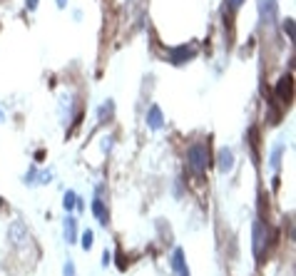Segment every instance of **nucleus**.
<instances>
[{"label": "nucleus", "mask_w": 296, "mask_h": 276, "mask_svg": "<svg viewBox=\"0 0 296 276\" xmlns=\"http://www.w3.org/2000/svg\"><path fill=\"white\" fill-rule=\"evenodd\" d=\"M187 167L194 174H204L209 167V142H194L187 149Z\"/></svg>", "instance_id": "2"}, {"label": "nucleus", "mask_w": 296, "mask_h": 276, "mask_svg": "<svg viewBox=\"0 0 296 276\" xmlns=\"http://www.w3.org/2000/svg\"><path fill=\"white\" fill-rule=\"evenodd\" d=\"M172 269H174V276H189V266L184 261V251L182 249L172 251Z\"/></svg>", "instance_id": "4"}, {"label": "nucleus", "mask_w": 296, "mask_h": 276, "mask_svg": "<svg viewBox=\"0 0 296 276\" xmlns=\"http://www.w3.org/2000/svg\"><path fill=\"white\" fill-rule=\"evenodd\" d=\"M92 214L97 216V221H100L102 226H107V221H110V214H107V207H105V202H102L100 197L92 202Z\"/></svg>", "instance_id": "8"}, {"label": "nucleus", "mask_w": 296, "mask_h": 276, "mask_svg": "<svg viewBox=\"0 0 296 276\" xmlns=\"http://www.w3.org/2000/svg\"><path fill=\"white\" fill-rule=\"evenodd\" d=\"M279 162H281V147H276L274 154H271V169H274V172L279 169Z\"/></svg>", "instance_id": "15"}, {"label": "nucleus", "mask_w": 296, "mask_h": 276, "mask_svg": "<svg viewBox=\"0 0 296 276\" xmlns=\"http://www.w3.org/2000/svg\"><path fill=\"white\" fill-rule=\"evenodd\" d=\"M65 239H68V244H75V241H77V226H75L73 216L65 219Z\"/></svg>", "instance_id": "11"}, {"label": "nucleus", "mask_w": 296, "mask_h": 276, "mask_svg": "<svg viewBox=\"0 0 296 276\" xmlns=\"http://www.w3.org/2000/svg\"><path fill=\"white\" fill-rule=\"evenodd\" d=\"M276 97H279L281 102L291 100V75H284V77L279 80V85H276Z\"/></svg>", "instance_id": "7"}, {"label": "nucleus", "mask_w": 296, "mask_h": 276, "mask_svg": "<svg viewBox=\"0 0 296 276\" xmlns=\"http://www.w3.org/2000/svg\"><path fill=\"white\" fill-rule=\"evenodd\" d=\"M112 110H115V102H112V100H107V102L100 107V120H102V122H105V120H110V117H112Z\"/></svg>", "instance_id": "13"}, {"label": "nucleus", "mask_w": 296, "mask_h": 276, "mask_svg": "<svg viewBox=\"0 0 296 276\" xmlns=\"http://www.w3.org/2000/svg\"><path fill=\"white\" fill-rule=\"evenodd\" d=\"M25 239H28V234H25V226H23L20 221H15V224L10 226V241L20 244V241H25Z\"/></svg>", "instance_id": "10"}, {"label": "nucleus", "mask_w": 296, "mask_h": 276, "mask_svg": "<svg viewBox=\"0 0 296 276\" xmlns=\"http://www.w3.org/2000/svg\"><path fill=\"white\" fill-rule=\"evenodd\" d=\"M0 207H3V199H0Z\"/></svg>", "instance_id": "21"}, {"label": "nucleus", "mask_w": 296, "mask_h": 276, "mask_svg": "<svg viewBox=\"0 0 296 276\" xmlns=\"http://www.w3.org/2000/svg\"><path fill=\"white\" fill-rule=\"evenodd\" d=\"M259 13L264 23H274L276 18V0H259Z\"/></svg>", "instance_id": "5"}, {"label": "nucleus", "mask_w": 296, "mask_h": 276, "mask_svg": "<svg viewBox=\"0 0 296 276\" xmlns=\"http://www.w3.org/2000/svg\"><path fill=\"white\" fill-rule=\"evenodd\" d=\"M284 30H286V35H289V38L294 35V20H291V18H286V20H284Z\"/></svg>", "instance_id": "17"}, {"label": "nucleus", "mask_w": 296, "mask_h": 276, "mask_svg": "<svg viewBox=\"0 0 296 276\" xmlns=\"http://www.w3.org/2000/svg\"><path fill=\"white\" fill-rule=\"evenodd\" d=\"M241 3H244V0H224V10L234 13V10H239V8H241Z\"/></svg>", "instance_id": "16"}, {"label": "nucleus", "mask_w": 296, "mask_h": 276, "mask_svg": "<svg viewBox=\"0 0 296 276\" xmlns=\"http://www.w3.org/2000/svg\"><path fill=\"white\" fill-rule=\"evenodd\" d=\"M194 55H197V48H194V45H179V48L167 50V58H169L172 65H184V63H189Z\"/></svg>", "instance_id": "3"}, {"label": "nucleus", "mask_w": 296, "mask_h": 276, "mask_svg": "<svg viewBox=\"0 0 296 276\" xmlns=\"http://www.w3.org/2000/svg\"><path fill=\"white\" fill-rule=\"evenodd\" d=\"M269 241H271V229H269V224H266L264 219H256V221L251 224V249H254V256H256L259 264H261V259H264L266 251H269Z\"/></svg>", "instance_id": "1"}, {"label": "nucleus", "mask_w": 296, "mask_h": 276, "mask_svg": "<svg viewBox=\"0 0 296 276\" xmlns=\"http://www.w3.org/2000/svg\"><path fill=\"white\" fill-rule=\"evenodd\" d=\"M110 261H112V254H110V251H105V254H102V266H107Z\"/></svg>", "instance_id": "19"}, {"label": "nucleus", "mask_w": 296, "mask_h": 276, "mask_svg": "<svg viewBox=\"0 0 296 276\" xmlns=\"http://www.w3.org/2000/svg\"><path fill=\"white\" fill-rule=\"evenodd\" d=\"M75 204H77V197H75L73 189H68V192H65V197H63V207L68 209V211H73Z\"/></svg>", "instance_id": "14"}, {"label": "nucleus", "mask_w": 296, "mask_h": 276, "mask_svg": "<svg viewBox=\"0 0 296 276\" xmlns=\"http://www.w3.org/2000/svg\"><path fill=\"white\" fill-rule=\"evenodd\" d=\"M231 167H234V152L224 147L219 149V172H231Z\"/></svg>", "instance_id": "9"}, {"label": "nucleus", "mask_w": 296, "mask_h": 276, "mask_svg": "<svg viewBox=\"0 0 296 276\" xmlns=\"http://www.w3.org/2000/svg\"><path fill=\"white\" fill-rule=\"evenodd\" d=\"M25 5H28L30 10H35V8H38V0H25Z\"/></svg>", "instance_id": "20"}, {"label": "nucleus", "mask_w": 296, "mask_h": 276, "mask_svg": "<svg viewBox=\"0 0 296 276\" xmlns=\"http://www.w3.org/2000/svg\"><path fill=\"white\" fill-rule=\"evenodd\" d=\"M0 120H3V115H0Z\"/></svg>", "instance_id": "22"}, {"label": "nucleus", "mask_w": 296, "mask_h": 276, "mask_svg": "<svg viewBox=\"0 0 296 276\" xmlns=\"http://www.w3.org/2000/svg\"><path fill=\"white\" fill-rule=\"evenodd\" d=\"M80 244H82V249H85V251H90V249H92V244H95V234H92V229H85V231H82Z\"/></svg>", "instance_id": "12"}, {"label": "nucleus", "mask_w": 296, "mask_h": 276, "mask_svg": "<svg viewBox=\"0 0 296 276\" xmlns=\"http://www.w3.org/2000/svg\"><path fill=\"white\" fill-rule=\"evenodd\" d=\"M147 127H149V130H162V127H164V115H162V110H159L157 105H152V107H149Z\"/></svg>", "instance_id": "6"}, {"label": "nucleus", "mask_w": 296, "mask_h": 276, "mask_svg": "<svg viewBox=\"0 0 296 276\" xmlns=\"http://www.w3.org/2000/svg\"><path fill=\"white\" fill-rule=\"evenodd\" d=\"M63 274H65V276H75V264H73V261H68V264H65V271H63Z\"/></svg>", "instance_id": "18"}]
</instances>
